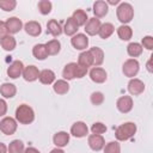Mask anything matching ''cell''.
<instances>
[{"instance_id":"obj_23","label":"cell","mask_w":153,"mask_h":153,"mask_svg":"<svg viewBox=\"0 0 153 153\" xmlns=\"http://www.w3.org/2000/svg\"><path fill=\"white\" fill-rule=\"evenodd\" d=\"M72 19L74 20V23H75L78 26H82V25H85V24L87 23L88 17H87V13H86L84 10L78 8V10H75V11L73 12Z\"/></svg>"},{"instance_id":"obj_22","label":"cell","mask_w":153,"mask_h":153,"mask_svg":"<svg viewBox=\"0 0 153 153\" xmlns=\"http://www.w3.org/2000/svg\"><path fill=\"white\" fill-rule=\"evenodd\" d=\"M38 80L43 85H50L55 81V73L51 69H43L39 72Z\"/></svg>"},{"instance_id":"obj_44","label":"cell","mask_w":153,"mask_h":153,"mask_svg":"<svg viewBox=\"0 0 153 153\" xmlns=\"http://www.w3.org/2000/svg\"><path fill=\"white\" fill-rule=\"evenodd\" d=\"M24 153H41V152L35 147H27L26 149H24Z\"/></svg>"},{"instance_id":"obj_35","label":"cell","mask_w":153,"mask_h":153,"mask_svg":"<svg viewBox=\"0 0 153 153\" xmlns=\"http://www.w3.org/2000/svg\"><path fill=\"white\" fill-rule=\"evenodd\" d=\"M37 6H38V10H39L41 14H43V16L50 13L51 12V7H53V5H51V2L49 0H41V1H38Z\"/></svg>"},{"instance_id":"obj_14","label":"cell","mask_w":153,"mask_h":153,"mask_svg":"<svg viewBox=\"0 0 153 153\" xmlns=\"http://www.w3.org/2000/svg\"><path fill=\"white\" fill-rule=\"evenodd\" d=\"M90 78L96 84H103L106 80L108 74H106L104 68H102V67H93L90 71Z\"/></svg>"},{"instance_id":"obj_34","label":"cell","mask_w":153,"mask_h":153,"mask_svg":"<svg viewBox=\"0 0 153 153\" xmlns=\"http://www.w3.org/2000/svg\"><path fill=\"white\" fill-rule=\"evenodd\" d=\"M7 151L8 153H24V142L19 139L13 140L10 142Z\"/></svg>"},{"instance_id":"obj_2","label":"cell","mask_w":153,"mask_h":153,"mask_svg":"<svg viewBox=\"0 0 153 153\" xmlns=\"http://www.w3.org/2000/svg\"><path fill=\"white\" fill-rule=\"evenodd\" d=\"M136 124L134 122H124L115 130V136L118 141H127L131 139L136 133Z\"/></svg>"},{"instance_id":"obj_21","label":"cell","mask_w":153,"mask_h":153,"mask_svg":"<svg viewBox=\"0 0 153 153\" xmlns=\"http://www.w3.org/2000/svg\"><path fill=\"white\" fill-rule=\"evenodd\" d=\"M88 51H90V54H91V56H92L93 66L98 67V66H100V65L104 62V51H103L100 48L93 47V48H91Z\"/></svg>"},{"instance_id":"obj_13","label":"cell","mask_w":153,"mask_h":153,"mask_svg":"<svg viewBox=\"0 0 153 153\" xmlns=\"http://www.w3.org/2000/svg\"><path fill=\"white\" fill-rule=\"evenodd\" d=\"M5 24H6V29H7L8 33H11V35H14V33L19 32L23 29V22L18 17H11V18H8L5 22Z\"/></svg>"},{"instance_id":"obj_30","label":"cell","mask_w":153,"mask_h":153,"mask_svg":"<svg viewBox=\"0 0 153 153\" xmlns=\"http://www.w3.org/2000/svg\"><path fill=\"white\" fill-rule=\"evenodd\" d=\"M114 31H115V26L111 23H104V24L100 25V29L98 31V35H99L100 38L106 39V38H109L114 33Z\"/></svg>"},{"instance_id":"obj_33","label":"cell","mask_w":153,"mask_h":153,"mask_svg":"<svg viewBox=\"0 0 153 153\" xmlns=\"http://www.w3.org/2000/svg\"><path fill=\"white\" fill-rule=\"evenodd\" d=\"M117 35L122 41H129L133 36V30L129 25H121L117 27Z\"/></svg>"},{"instance_id":"obj_31","label":"cell","mask_w":153,"mask_h":153,"mask_svg":"<svg viewBox=\"0 0 153 153\" xmlns=\"http://www.w3.org/2000/svg\"><path fill=\"white\" fill-rule=\"evenodd\" d=\"M0 44H1V47H2L4 50H6V51H12V50H14V48H16V45H17V41H16V38H14L13 36L7 35L6 37H4V38L0 41Z\"/></svg>"},{"instance_id":"obj_42","label":"cell","mask_w":153,"mask_h":153,"mask_svg":"<svg viewBox=\"0 0 153 153\" xmlns=\"http://www.w3.org/2000/svg\"><path fill=\"white\" fill-rule=\"evenodd\" d=\"M7 35H8V31H7V29H6L5 22L0 20V41H1L4 37H6Z\"/></svg>"},{"instance_id":"obj_39","label":"cell","mask_w":153,"mask_h":153,"mask_svg":"<svg viewBox=\"0 0 153 153\" xmlns=\"http://www.w3.org/2000/svg\"><path fill=\"white\" fill-rule=\"evenodd\" d=\"M91 131L92 134H98V135H102L106 131V126L102 122H94L91 127Z\"/></svg>"},{"instance_id":"obj_4","label":"cell","mask_w":153,"mask_h":153,"mask_svg":"<svg viewBox=\"0 0 153 153\" xmlns=\"http://www.w3.org/2000/svg\"><path fill=\"white\" fill-rule=\"evenodd\" d=\"M139 69H140V63L136 59H128L122 66L123 74L130 79L136 76V74L139 73Z\"/></svg>"},{"instance_id":"obj_48","label":"cell","mask_w":153,"mask_h":153,"mask_svg":"<svg viewBox=\"0 0 153 153\" xmlns=\"http://www.w3.org/2000/svg\"><path fill=\"white\" fill-rule=\"evenodd\" d=\"M109 4H112V5H116V4H120V1H118V0H115V1H110ZM109 4H108V5H109Z\"/></svg>"},{"instance_id":"obj_25","label":"cell","mask_w":153,"mask_h":153,"mask_svg":"<svg viewBox=\"0 0 153 153\" xmlns=\"http://www.w3.org/2000/svg\"><path fill=\"white\" fill-rule=\"evenodd\" d=\"M75 69H76V63L75 62H69L63 67L62 71V76L63 80H73L75 79Z\"/></svg>"},{"instance_id":"obj_27","label":"cell","mask_w":153,"mask_h":153,"mask_svg":"<svg viewBox=\"0 0 153 153\" xmlns=\"http://www.w3.org/2000/svg\"><path fill=\"white\" fill-rule=\"evenodd\" d=\"M78 29H79V26L74 23V20L72 19V17H68V18H67V20L65 22V26L62 27L63 32H65L67 36H74V35L76 33Z\"/></svg>"},{"instance_id":"obj_8","label":"cell","mask_w":153,"mask_h":153,"mask_svg":"<svg viewBox=\"0 0 153 153\" xmlns=\"http://www.w3.org/2000/svg\"><path fill=\"white\" fill-rule=\"evenodd\" d=\"M87 143L90 146V148L94 152H98L100 149L104 148L105 146V140L102 135H98V134H91L88 135V139H87Z\"/></svg>"},{"instance_id":"obj_40","label":"cell","mask_w":153,"mask_h":153,"mask_svg":"<svg viewBox=\"0 0 153 153\" xmlns=\"http://www.w3.org/2000/svg\"><path fill=\"white\" fill-rule=\"evenodd\" d=\"M141 47L146 48L147 50H152L153 49V37L152 36H145L141 41Z\"/></svg>"},{"instance_id":"obj_3","label":"cell","mask_w":153,"mask_h":153,"mask_svg":"<svg viewBox=\"0 0 153 153\" xmlns=\"http://www.w3.org/2000/svg\"><path fill=\"white\" fill-rule=\"evenodd\" d=\"M116 16L122 25H126L127 23H130L133 20L134 8L129 2H120L118 7L116 8Z\"/></svg>"},{"instance_id":"obj_43","label":"cell","mask_w":153,"mask_h":153,"mask_svg":"<svg viewBox=\"0 0 153 153\" xmlns=\"http://www.w3.org/2000/svg\"><path fill=\"white\" fill-rule=\"evenodd\" d=\"M6 112H7V103L0 98V117L5 116Z\"/></svg>"},{"instance_id":"obj_6","label":"cell","mask_w":153,"mask_h":153,"mask_svg":"<svg viewBox=\"0 0 153 153\" xmlns=\"http://www.w3.org/2000/svg\"><path fill=\"white\" fill-rule=\"evenodd\" d=\"M71 44L76 50H85L88 47V38L85 33H75L71 38Z\"/></svg>"},{"instance_id":"obj_17","label":"cell","mask_w":153,"mask_h":153,"mask_svg":"<svg viewBox=\"0 0 153 153\" xmlns=\"http://www.w3.org/2000/svg\"><path fill=\"white\" fill-rule=\"evenodd\" d=\"M23 78L25 81H29V82H32L35 80L38 79V75H39V71L36 66L33 65H30V66H26L24 67V71H23Z\"/></svg>"},{"instance_id":"obj_29","label":"cell","mask_w":153,"mask_h":153,"mask_svg":"<svg viewBox=\"0 0 153 153\" xmlns=\"http://www.w3.org/2000/svg\"><path fill=\"white\" fill-rule=\"evenodd\" d=\"M53 90L57 94H66L69 91V84L63 79L56 80L54 82V85H53Z\"/></svg>"},{"instance_id":"obj_18","label":"cell","mask_w":153,"mask_h":153,"mask_svg":"<svg viewBox=\"0 0 153 153\" xmlns=\"http://www.w3.org/2000/svg\"><path fill=\"white\" fill-rule=\"evenodd\" d=\"M53 142L57 148H62L69 142V134L67 131H57L53 136Z\"/></svg>"},{"instance_id":"obj_20","label":"cell","mask_w":153,"mask_h":153,"mask_svg":"<svg viewBox=\"0 0 153 153\" xmlns=\"http://www.w3.org/2000/svg\"><path fill=\"white\" fill-rule=\"evenodd\" d=\"M17 93V87L14 84L11 82H4L0 86V94L4 98H13Z\"/></svg>"},{"instance_id":"obj_38","label":"cell","mask_w":153,"mask_h":153,"mask_svg":"<svg viewBox=\"0 0 153 153\" xmlns=\"http://www.w3.org/2000/svg\"><path fill=\"white\" fill-rule=\"evenodd\" d=\"M90 100H91V103L93 104V105H100V104H103V102H104V94L102 93V92H99V91H96V92H93L92 94H91V97H90Z\"/></svg>"},{"instance_id":"obj_24","label":"cell","mask_w":153,"mask_h":153,"mask_svg":"<svg viewBox=\"0 0 153 153\" xmlns=\"http://www.w3.org/2000/svg\"><path fill=\"white\" fill-rule=\"evenodd\" d=\"M32 55L35 59L39 60V61H43L48 57V53H47V48H45V44H36L33 45L32 48Z\"/></svg>"},{"instance_id":"obj_28","label":"cell","mask_w":153,"mask_h":153,"mask_svg":"<svg viewBox=\"0 0 153 153\" xmlns=\"http://www.w3.org/2000/svg\"><path fill=\"white\" fill-rule=\"evenodd\" d=\"M78 65L81 67H85V68H88L93 65V60H92V56L88 50L80 53V55L78 56Z\"/></svg>"},{"instance_id":"obj_26","label":"cell","mask_w":153,"mask_h":153,"mask_svg":"<svg viewBox=\"0 0 153 153\" xmlns=\"http://www.w3.org/2000/svg\"><path fill=\"white\" fill-rule=\"evenodd\" d=\"M45 48H47V53L48 55H57L61 50V43L59 39H50L45 43Z\"/></svg>"},{"instance_id":"obj_36","label":"cell","mask_w":153,"mask_h":153,"mask_svg":"<svg viewBox=\"0 0 153 153\" xmlns=\"http://www.w3.org/2000/svg\"><path fill=\"white\" fill-rule=\"evenodd\" d=\"M104 153H121V146L117 141H110L104 146Z\"/></svg>"},{"instance_id":"obj_5","label":"cell","mask_w":153,"mask_h":153,"mask_svg":"<svg viewBox=\"0 0 153 153\" xmlns=\"http://www.w3.org/2000/svg\"><path fill=\"white\" fill-rule=\"evenodd\" d=\"M17 121L13 117H4L0 121V131H2L5 135H12L17 130Z\"/></svg>"},{"instance_id":"obj_12","label":"cell","mask_w":153,"mask_h":153,"mask_svg":"<svg viewBox=\"0 0 153 153\" xmlns=\"http://www.w3.org/2000/svg\"><path fill=\"white\" fill-rule=\"evenodd\" d=\"M87 133H88V128H87L86 123L82 121H78V122L73 123L71 127V134L75 137H79V139L84 137L87 135Z\"/></svg>"},{"instance_id":"obj_7","label":"cell","mask_w":153,"mask_h":153,"mask_svg":"<svg viewBox=\"0 0 153 153\" xmlns=\"http://www.w3.org/2000/svg\"><path fill=\"white\" fill-rule=\"evenodd\" d=\"M116 108L122 114H128L133 109V98L130 96H122L116 102Z\"/></svg>"},{"instance_id":"obj_10","label":"cell","mask_w":153,"mask_h":153,"mask_svg":"<svg viewBox=\"0 0 153 153\" xmlns=\"http://www.w3.org/2000/svg\"><path fill=\"white\" fill-rule=\"evenodd\" d=\"M128 91L131 96H139L145 91V84L137 78H133L128 82Z\"/></svg>"},{"instance_id":"obj_16","label":"cell","mask_w":153,"mask_h":153,"mask_svg":"<svg viewBox=\"0 0 153 153\" xmlns=\"http://www.w3.org/2000/svg\"><path fill=\"white\" fill-rule=\"evenodd\" d=\"M24 30L25 32L29 35V36H32V37H37L41 35L42 32V26L36 20H30L27 23L24 24Z\"/></svg>"},{"instance_id":"obj_32","label":"cell","mask_w":153,"mask_h":153,"mask_svg":"<svg viewBox=\"0 0 153 153\" xmlns=\"http://www.w3.org/2000/svg\"><path fill=\"white\" fill-rule=\"evenodd\" d=\"M142 49L143 48L137 42H131V43H129L127 45V53H128V55L130 57H137V56H140L142 54Z\"/></svg>"},{"instance_id":"obj_9","label":"cell","mask_w":153,"mask_h":153,"mask_svg":"<svg viewBox=\"0 0 153 153\" xmlns=\"http://www.w3.org/2000/svg\"><path fill=\"white\" fill-rule=\"evenodd\" d=\"M24 71V65L20 60H14L7 68V75L11 79H17L23 74Z\"/></svg>"},{"instance_id":"obj_11","label":"cell","mask_w":153,"mask_h":153,"mask_svg":"<svg viewBox=\"0 0 153 153\" xmlns=\"http://www.w3.org/2000/svg\"><path fill=\"white\" fill-rule=\"evenodd\" d=\"M100 19L93 17V18H88L87 23L85 24V32L88 35V36H96L98 35V31L100 29Z\"/></svg>"},{"instance_id":"obj_19","label":"cell","mask_w":153,"mask_h":153,"mask_svg":"<svg viewBox=\"0 0 153 153\" xmlns=\"http://www.w3.org/2000/svg\"><path fill=\"white\" fill-rule=\"evenodd\" d=\"M62 26L56 19H50L47 23V32L50 33L53 37H59L62 33Z\"/></svg>"},{"instance_id":"obj_46","label":"cell","mask_w":153,"mask_h":153,"mask_svg":"<svg viewBox=\"0 0 153 153\" xmlns=\"http://www.w3.org/2000/svg\"><path fill=\"white\" fill-rule=\"evenodd\" d=\"M50 153H65V152H63V149H61V148H57V147H56V148L51 149V151H50Z\"/></svg>"},{"instance_id":"obj_37","label":"cell","mask_w":153,"mask_h":153,"mask_svg":"<svg viewBox=\"0 0 153 153\" xmlns=\"http://www.w3.org/2000/svg\"><path fill=\"white\" fill-rule=\"evenodd\" d=\"M17 6V1L16 0H1L0 1V8L6 11V12H11L16 8Z\"/></svg>"},{"instance_id":"obj_47","label":"cell","mask_w":153,"mask_h":153,"mask_svg":"<svg viewBox=\"0 0 153 153\" xmlns=\"http://www.w3.org/2000/svg\"><path fill=\"white\" fill-rule=\"evenodd\" d=\"M147 69H148V72H152V67H151V60L148 61V63H147Z\"/></svg>"},{"instance_id":"obj_41","label":"cell","mask_w":153,"mask_h":153,"mask_svg":"<svg viewBox=\"0 0 153 153\" xmlns=\"http://www.w3.org/2000/svg\"><path fill=\"white\" fill-rule=\"evenodd\" d=\"M87 69H88V68L81 67V66H79V65L76 63V69H75V78H78V79H81V78H84V76L87 74Z\"/></svg>"},{"instance_id":"obj_1","label":"cell","mask_w":153,"mask_h":153,"mask_svg":"<svg viewBox=\"0 0 153 153\" xmlns=\"http://www.w3.org/2000/svg\"><path fill=\"white\" fill-rule=\"evenodd\" d=\"M35 120V111L27 104H20L16 109V121L20 124H30Z\"/></svg>"},{"instance_id":"obj_45","label":"cell","mask_w":153,"mask_h":153,"mask_svg":"<svg viewBox=\"0 0 153 153\" xmlns=\"http://www.w3.org/2000/svg\"><path fill=\"white\" fill-rule=\"evenodd\" d=\"M0 153H7V147L2 142H0Z\"/></svg>"},{"instance_id":"obj_15","label":"cell","mask_w":153,"mask_h":153,"mask_svg":"<svg viewBox=\"0 0 153 153\" xmlns=\"http://www.w3.org/2000/svg\"><path fill=\"white\" fill-rule=\"evenodd\" d=\"M92 11H93L96 18H98V19L103 18L109 12V5H108V2H105L103 0H98L93 4V10Z\"/></svg>"}]
</instances>
